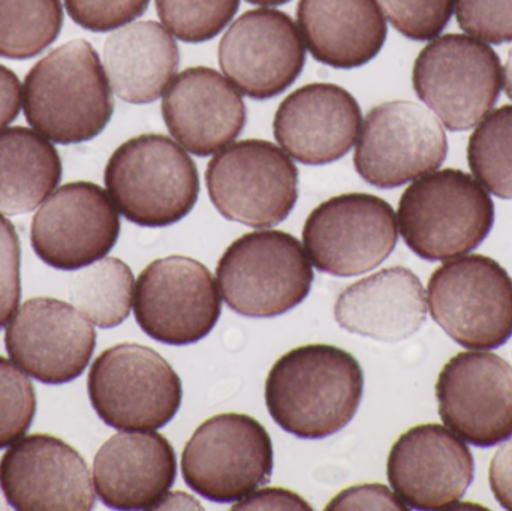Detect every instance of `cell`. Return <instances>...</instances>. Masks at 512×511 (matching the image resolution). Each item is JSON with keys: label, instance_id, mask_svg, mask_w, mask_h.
I'll use <instances>...</instances> for the list:
<instances>
[{"label": "cell", "instance_id": "obj_1", "mask_svg": "<svg viewBox=\"0 0 512 511\" xmlns=\"http://www.w3.org/2000/svg\"><path fill=\"white\" fill-rule=\"evenodd\" d=\"M363 393V369L351 353L333 345H304L274 363L265 404L283 431L322 440L351 423Z\"/></svg>", "mask_w": 512, "mask_h": 511}, {"label": "cell", "instance_id": "obj_2", "mask_svg": "<svg viewBox=\"0 0 512 511\" xmlns=\"http://www.w3.org/2000/svg\"><path fill=\"white\" fill-rule=\"evenodd\" d=\"M23 110L29 125L53 143L98 137L113 117L114 99L93 45L74 39L42 57L24 78Z\"/></svg>", "mask_w": 512, "mask_h": 511}, {"label": "cell", "instance_id": "obj_3", "mask_svg": "<svg viewBox=\"0 0 512 511\" xmlns=\"http://www.w3.org/2000/svg\"><path fill=\"white\" fill-rule=\"evenodd\" d=\"M400 234L427 261L462 257L477 249L495 224V204L483 185L457 168L432 171L403 192Z\"/></svg>", "mask_w": 512, "mask_h": 511}, {"label": "cell", "instance_id": "obj_4", "mask_svg": "<svg viewBox=\"0 0 512 511\" xmlns=\"http://www.w3.org/2000/svg\"><path fill=\"white\" fill-rule=\"evenodd\" d=\"M104 179L119 212L140 227L182 221L200 195L197 165L165 135L143 134L125 141L111 155Z\"/></svg>", "mask_w": 512, "mask_h": 511}, {"label": "cell", "instance_id": "obj_5", "mask_svg": "<svg viewBox=\"0 0 512 511\" xmlns=\"http://www.w3.org/2000/svg\"><path fill=\"white\" fill-rule=\"evenodd\" d=\"M216 276L225 303L251 318L286 314L309 296L313 284L303 245L277 230L254 231L231 243Z\"/></svg>", "mask_w": 512, "mask_h": 511}, {"label": "cell", "instance_id": "obj_6", "mask_svg": "<svg viewBox=\"0 0 512 511\" xmlns=\"http://www.w3.org/2000/svg\"><path fill=\"white\" fill-rule=\"evenodd\" d=\"M87 392L99 419L125 432L164 428L183 399L173 366L152 348L131 342L108 348L93 362Z\"/></svg>", "mask_w": 512, "mask_h": 511}, {"label": "cell", "instance_id": "obj_7", "mask_svg": "<svg viewBox=\"0 0 512 511\" xmlns=\"http://www.w3.org/2000/svg\"><path fill=\"white\" fill-rule=\"evenodd\" d=\"M415 93L450 131L477 126L498 102L504 69L487 42L463 33L430 41L412 71Z\"/></svg>", "mask_w": 512, "mask_h": 511}, {"label": "cell", "instance_id": "obj_8", "mask_svg": "<svg viewBox=\"0 0 512 511\" xmlns=\"http://www.w3.org/2000/svg\"><path fill=\"white\" fill-rule=\"evenodd\" d=\"M430 315L457 344L496 350L512 336V279L486 255L442 264L427 287Z\"/></svg>", "mask_w": 512, "mask_h": 511}, {"label": "cell", "instance_id": "obj_9", "mask_svg": "<svg viewBox=\"0 0 512 511\" xmlns=\"http://www.w3.org/2000/svg\"><path fill=\"white\" fill-rule=\"evenodd\" d=\"M213 206L228 221L252 228L276 227L298 200V170L276 144L243 140L230 144L207 165Z\"/></svg>", "mask_w": 512, "mask_h": 511}, {"label": "cell", "instance_id": "obj_10", "mask_svg": "<svg viewBox=\"0 0 512 511\" xmlns=\"http://www.w3.org/2000/svg\"><path fill=\"white\" fill-rule=\"evenodd\" d=\"M192 491L215 503H234L268 482L273 444L264 426L239 413L218 414L198 426L182 455Z\"/></svg>", "mask_w": 512, "mask_h": 511}, {"label": "cell", "instance_id": "obj_11", "mask_svg": "<svg viewBox=\"0 0 512 511\" xmlns=\"http://www.w3.org/2000/svg\"><path fill=\"white\" fill-rule=\"evenodd\" d=\"M399 225L393 207L376 195H337L307 216L303 242L319 272L349 278L384 263L396 248Z\"/></svg>", "mask_w": 512, "mask_h": 511}, {"label": "cell", "instance_id": "obj_12", "mask_svg": "<svg viewBox=\"0 0 512 511\" xmlns=\"http://www.w3.org/2000/svg\"><path fill=\"white\" fill-rule=\"evenodd\" d=\"M447 153V135L429 108L391 101L372 108L364 119L354 165L369 185L393 189L438 170Z\"/></svg>", "mask_w": 512, "mask_h": 511}, {"label": "cell", "instance_id": "obj_13", "mask_svg": "<svg viewBox=\"0 0 512 511\" xmlns=\"http://www.w3.org/2000/svg\"><path fill=\"white\" fill-rule=\"evenodd\" d=\"M221 312L215 278L194 258H159L138 276L135 320L155 341L174 347L195 344L215 329Z\"/></svg>", "mask_w": 512, "mask_h": 511}, {"label": "cell", "instance_id": "obj_14", "mask_svg": "<svg viewBox=\"0 0 512 511\" xmlns=\"http://www.w3.org/2000/svg\"><path fill=\"white\" fill-rule=\"evenodd\" d=\"M120 236V216L110 195L92 182L60 186L35 213L30 243L50 267L78 270L104 258Z\"/></svg>", "mask_w": 512, "mask_h": 511}, {"label": "cell", "instance_id": "obj_15", "mask_svg": "<svg viewBox=\"0 0 512 511\" xmlns=\"http://www.w3.org/2000/svg\"><path fill=\"white\" fill-rule=\"evenodd\" d=\"M442 422L472 446L487 449L512 437V366L492 353L465 351L439 374Z\"/></svg>", "mask_w": 512, "mask_h": 511}, {"label": "cell", "instance_id": "obj_16", "mask_svg": "<svg viewBox=\"0 0 512 511\" xmlns=\"http://www.w3.org/2000/svg\"><path fill=\"white\" fill-rule=\"evenodd\" d=\"M218 59L225 77L240 92L264 101L285 92L300 77L306 48L288 14L258 8L240 15L228 27Z\"/></svg>", "mask_w": 512, "mask_h": 511}, {"label": "cell", "instance_id": "obj_17", "mask_svg": "<svg viewBox=\"0 0 512 511\" xmlns=\"http://www.w3.org/2000/svg\"><path fill=\"white\" fill-rule=\"evenodd\" d=\"M5 347L12 362L39 383L77 380L95 353L96 332L80 311L62 300L36 297L8 323Z\"/></svg>", "mask_w": 512, "mask_h": 511}, {"label": "cell", "instance_id": "obj_18", "mask_svg": "<svg viewBox=\"0 0 512 511\" xmlns=\"http://www.w3.org/2000/svg\"><path fill=\"white\" fill-rule=\"evenodd\" d=\"M0 486L9 506L20 511H87L96 503L83 456L51 435L12 444L0 461Z\"/></svg>", "mask_w": 512, "mask_h": 511}, {"label": "cell", "instance_id": "obj_19", "mask_svg": "<svg viewBox=\"0 0 512 511\" xmlns=\"http://www.w3.org/2000/svg\"><path fill=\"white\" fill-rule=\"evenodd\" d=\"M474 473L468 446L436 423L409 429L388 455V482L408 509L453 507L474 482Z\"/></svg>", "mask_w": 512, "mask_h": 511}, {"label": "cell", "instance_id": "obj_20", "mask_svg": "<svg viewBox=\"0 0 512 511\" xmlns=\"http://www.w3.org/2000/svg\"><path fill=\"white\" fill-rule=\"evenodd\" d=\"M357 99L337 84L313 83L294 90L274 114L273 132L280 149L306 165L339 161L360 135Z\"/></svg>", "mask_w": 512, "mask_h": 511}, {"label": "cell", "instance_id": "obj_21", "mask_svg": "<svg viewBox=\"0 0 512 511\" xmlns=\"http://www.w3.org/2000/svg\"><path fill=\"white\" fill-rule=\"evenodd\" d=\"M162 116L174 140L204 158L239 137L246 125V105L221 72L194 66L176 75L165 90Z\"/></svg>", "mask_w": 512, "mask_h": 511}, {"label": "cell", "instance_id": "obj_22", "mask_svg": "<svg viewBox=\"0 0 512 511\" xmlns=\"http://www.w3.org/2000/svg\"><path fill=\"white\" fill-rule=\"evenodd\" d=\"M176 477V452L153 431L113 435L93 461L95 492L108 509H159Z\"/></svg>", "mask_w": 512, "mask_h": 511}, {"label": "cell", "instance_id": "obj_23", "mask_svg": "<svg viewBox=\"0 0 512 511\" xmlns=\"http://www.w3.org/2000/svg\"><path fill=\"white\" fill-rule=\"evenodd\" d=\"M427 317L426 291L406 267H390L349 285L334 305L346 332L381 342L411 338Z\"/></svg>", "mask_w": 512, "mask_h": 511}, {"label": "cell", "instance_id": "obj_24", "mask_svg": "<svg viewBox=\"0 0 512 511\" xmlns=\"http://www.w3.org/2000/svg\"><path fill=\"white\" fill-rule=\"evenodd\" d=\"M298 30L313 59L337 69L366 65L387 39L378 0H300Z\"/></svg>", "mask_w": 512, "mask_h": 511}, {"label": "cell", "instance_id": "obj_25", "mask_svg": "<svg viewBox=\"0 0 512 511\" xmlns=\"http://www.w3.org/2000/svg\"><path fill=\"white\" fill-rule=\"evenodd\" d=\"M180 63L174 36L156 21L119 27L104 44L111 89L129 104H149L164 95Z\"/></svg>", "mask_w": 512, "mask_h": 511}, {"label": "cell", "instance_id": "obj_26", "mask_svg": "<svg viewBox=\"0 0 512 511\" xmlns=\"http://www.w3.org/2000/svg\"><path fill=\"white\" fill-rule=\"evenodd\" d=\"M62 179L56 147L23 126L0 129V213L23 215L44 203Z\"/></svg>", "mask_w": 512, "mask_h": 511}, {"label": "cell", "instance_id": "obj_27", "mask_svg": "<svg viewBox=\"0 0 512 511\" xmlns=\"http://www.w3.org/2000/svg\"><path fill=\"white\" fill-rule=\"evenodd\" d=\"M134 291L131 267L119 258L104 257L72 278L69 299L90 323L113 329L128 320Z\"/></svg>", "mask_w": 512, "mask_h": 511}, {"label": "cell", "instance_id": "obj_28", "mask_svg": "<svg viewBox=\"0 0 512 511\" xmlns=\"http://www.w3.org/2000/svg\"><path fill=\"white\" fill-rule=\"evenodd\" d=\"M62 26L60 0H0V57L32 59L59 38Z\"/></svg>", "mask_w": 512, "mask_h": 511}, {"label": "cell", "instance_id": "obj_29", "mask_svg": "<svg viewBox=\"0 0 512 511\" xmlns=\"http://www.w3.org/2000/svg\"><path fill=\"white\" fill-rule=\"evenodd\" d=\"M475 179L496 197L512 200V105L490 111L469 138Z\"/></svg>", "mask_w": 512, "mask_h": 511}, {"label": "cell", "instance_id": "obj_30", "mask_svg": "<svg viewBox=\"0 0 512 511\" xmlns=\"http://www.w3.org/2000/svg\"><path fill=\"white\" fill-rule=\"evenodd\" d=\"M239 6L240 0H156V11L165 29L189 44L218 36Z\"/></svg>", "mask_w": 512, "mask_h": 511}, {"label": "cell", "instance_id": "obj_31", "mask_svg": "<svg viewBox=\"0 0 512 511\" xmlns=\"http://www.w3.org/2000/svg\"><path fill=\"white\" fill-rule=\"evenodd\" d=\"M36 414V395L26 374L0 357V449L24 437Z\"/></svg>", "mask_w": 512, "mask_h": 511}, {"label": "cell", "instance_id": "obj_32", "mask_svg": "<svg viewBox=\"0 0 512 511\" xmlns=\"http://www.w3.org/2000/svg\"><path fill=\"white\" fill-rule=\"evenodd\" d=\"M391 26L412 41L438 38L453 17L456 0H378Z\"/></svg>", "mask_w": 512, "mask_h": 511}, {"label": "cell", "instance_id": "obj_33", "mask_svg": "<svg viewBox=\"0 0 512 511\" xmlns=\"http://www.w3.org/2000/svg\"><path fill=\"white\" fill-rule=\"evenodd\" d=\"M460 29L487 44L512 42V0H456Z\"/></svg>", "mask_w": 512, "mask_h": 511}, {"label": "cell", "instance_id": "obj_34", "mask_svg": "<svg viewBox=\"0 0 512 511\" xmlns=\"http://www.w3.org/2000/svg\"><path fill=\"white\" fill-rule=\"evenodd\" d=\"M150 0H65L74 23L90 32H110L137 20Z\"/></svg>", "mask_w": 512, "mask_h": 511}, {"label": "cell", "instance_id": "obj_35", "mask_svg": "<svg viewBox=\"0 0 512 511\" xmlns=\"http://www.w3.org/2000/svg\"><path fill=\"white\" fill-rule=\"evenodd\" d=\"M21 248L14 224L0 213V329L17 311L21 297Z\"/></svg>", "mask_w": 512, "mask_h": 511}, {"label": "cell", "instance_id": "obj_36", "mask_svg": "<svg viewBox=\"0 0 512 511\" xmlns=\"http://www.w3.org/2000/svg\"><path fill=\"white\" fill-rule=\"evenodd\" d=\"M325 510H408V506L384 485H360L345 489Z\"/></svg>", "mask_w": 512, "mask_h": 511}, {"label": "cell", "instance_id": "obj_37", "mask_svg": "<svg viewBox=\"0 0 512 511\" xmlns=\"http://www.w3.org/2000/svg\"><path fill=\"white\" fill-rule=\"evenodd\" d=\"M233 510H312V507L288 489L267 488L246 495Z\"/></svg>", "mask_w": 512, "mask_h": 511}, {"label": "cell", "instance_id": "obj_38", "mask_svg": "<svg viewBox=\"0 0 512 511\" xmlns=\"http://www.w3.org/2000/svg\"><path fill=\"white\" fill-rule=\"evenodd\" d=\"M490 488L498 503L512 511V440L493 456L489 470Z\"/></svg>", "mask_w": 512, "mask_h": 511}, {"label": "cell", "instance_id": "obj_39", "mask_svg": "<svg viewBox=\"0 0 512 511\" xmlns=\"http://www.w3.org/2000/svg\"><path fill=\"white\" fill-rule=\"evenodd\" d=\"M21 84L14 71L0 65V129L20 114Z\"/></svg>", "mask_w": 512, "mask_h": 511}, {"label": "cell", "instance_id": "obj_40", "mask_svg": "<svg viewBox=\"0 0 512 511\" xmlns=\"http://www.w3.org/2000/svg\"><path fill=\"white\" fill-rule=\"evenodd\" d=\"M504 89L508 98L512 99V47L508 51L507 63L504 66Z\"/></svg>", "mask_w": 512, "mask_h": 511}, {"label": "cell", "instance_id": "obj_41", "mask_svg": "<svg viewBox=\"0 0 512 511\" xmlns=\"http://www.w3.org/2000/svg\"><path fill=\"white\" fill-rule=\"evenodd\" d=\"M248 2L259 6H279L285 5V3L291 2V0H248Z\"/></svg>", "mask_w": 512, "mask_h": 511}, {"label": "cell", "instance_id": "obj_42", "mask_svg": "<svg viewBox=\"0 0 512 511\" xmlns=\"http://www.w3.org/2000/svg\"><path fill=\"white\" fill-rule=\"evenodd\" d=\"M8 501H6L5 495H3L2 486H0V510H8L9 506H6Z\"/></svg>", "mask_w": 512, "mask_h": 511}]
</instances>
